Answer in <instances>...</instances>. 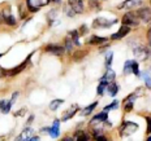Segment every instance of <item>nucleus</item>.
<instances>
[{
	"label": "nucleus",
	"instance_id": "nucleus-23",
	"mask_svg": "<svg viewBox=\"0 0 151 141\" xmlns=\"http://www.w3.org/2000/svg\"><path fill=\"white\" fill-rule=\"evenodd\" d=\"M96 106H98V102H94V104H91V105L89 106V108H86V109H85V110H83V114H85V115H89L90 113H91V111L94 110V109L96 108Z\"/></svg>",
	"mask_w": 151,
	"mask_h": 141
},
{
	"label": "nucleus",
	"instance_id": "nucleus-4",
	"mask_svg": "<svg viewBox=\"0 0 151 141\" xmlns=\"http://www.w3.org/2000/svg\"><path fill=\"white\" fill-rule=\"evenodd\" d=\"M69 8L74 12V13H82L83 12V1L82 0H68Z\"/></svg>",
	"mask_w": 151,
	"mask_h": 141
},
{
	"label": "nucleus",
	"instance_id": "nucleus-31",
	"mask_svg": "<svg viewBox=\"0 0 151 141\" xmlns=\"http://www.w3.org/2000/svg\"><path fill=\"white\" fill-rule=\"evenodd\" d=\"M145 82H146V84H147V87H151V77L150 75H147V74H145Z\"/></svg>",
	"mask_w": 151,
	"mask_h": 141
},
{
	"label": "nucleus",
	"instance_id": "nucleus-34",
	"mask_svg": "<svg viewBox=\"0 0 151 141\" xmlns=\"http://www.w3.org/2000/svg\"><path fill=\"white\" fill-rule=\"evenodd\" d=\"M146 120H147V132H151V117H147Z\"/></svg>",
	"mask_w": 151,
	"mask_h": 141
},
{
	"label": "nucleus",
	"instance_id": "nucleus-13",
	"mask_svg": "<svg viewBox=\"0 0 151 141\" xmlns=\"http://www.w3.org/2000/svg\"><path fill=\"white\" fill-rule=\"evenodd\" d=\"M12 104H13L12 101H5V100L0 101V111H3V113H8L9 110H11Z\"/></svg>",
	"mask_w": 151,
	"mask_h": 141
},
{
	"label": "nucleus",
	"instance_id": "nucleus-6",
	"mask_svg": "<svg viewBox=\"0 0 151 141\" xmlns=\"http://www.w3.org/2000/svg\"><path fill=\"white\" fill-rule=\"evenodd\" d=\"M134 55L138 57V60H147L149 58V55H151V53L145 47H138V48L134 49Z\"/></svg>",
	"mask_w": 151,
	"mask_h": 141
},
{
	"label": "nucleus",
	"instance_id": "nucleus-38",
	"mask_svg": "<svg viewBox=\"0 0 151 141\" xmlns=\"http://www.w3.org/2000/svg\"><path fill=\"white\" fill-rule=\"evenodd\" d=\"M149 141H151V137H149Z\"/></svg>",
	"mask_w": 151,
	"mask_h": 141
},
{
	"label": "nucleus",
	"instance_id": "nucleus-9",
	"mask_svg": "<svg viewBox=\"0 0 151 141\" xmlns=\"http://www.w3.org/2000/svg\"><path fill=\"white\" fill-rule=\"evenodd\" d=\"M46 51L51 52V53H53V55L60 56V55H63V53L65 52V48L64 47H60V45H56V44H50V45L46 47Z\"/></svg>",
	"mask_w": 151,
	"mask_h": 141
},
{
	"label": "nucleus",
	"instance_id": "nucleus-18",
	"mask_svg": "<svg viewBox=\"0 0 151 141\" xmlns=\"http://www.w3.org/2000/svg\"><path fill=\"white\" fill-rule=\"evenodd\" d=\"M108 84H109L108 80L100 79V84H99V87H98V95H103V91H104V88L108 87Z\"/></svg>",
	"mask_w": 151,
	"mask_h": 141
},
{
	"label": "nucleus",
	"instance_id": "nucleus-7",
	"mask_svg": "<svg viewBox=\"0 0 151 141\" xmlns=\"http://www.w3.org/2000/svg\"><path fill=\"white\" fill-rule=\"evenodd\" d=\"M136 13L138 16V18H141V20L145 21V22H149L151 20V11L149 8H142L138 12H136Z\"/></svg>",
	"mask_w": 151,
	"mask_h": 141
},
{
	"label": "nucleus",
	"instance_id": "nucleus-17",
	"mask_svg": "<svg viewBox=\"0 0 151 141\" xmlns=\"http://www.w3.org/2000/svg\"><path fill=\"white\" fill-rule=\"evenodd\" d=\"M108 92H109V95L111 96H116V93L119 92V84H116V83H112V84H109L108 87Z\"/></svg>",
	"mask_w": 151,
	"mask_h": 141
},
{
	"label": "nucleus",
	"instance_id": "nucleus-39",
	"mask_svg": "<svg viewBox=\"0 0 151 141\" xmlns=\"http://www.w3.org/2000/svg\"><path fill=\"white\" fill-rule=\"evenodd\" d=\"M53 1H59V0H53Z\"/></svg>",
	"mask_w": 151,
	"mask_h": 141
},
{
	"label": "nucleus",
	"instance_id": "nucleus-15",
	"mask_svg": "<svg viewBox=\"0 0 151 141\" xmlns=\"http://www.w3.org/2000/svg\"><path fill=\"white\" fill-rule=\"evenodd\" d=\"M77 111H78V106H77V105H73V106L70 108V110H69L67 114H64V117H63V120H68V119H70Z\"/></svg>",
	"mask_w": 151,
	"mask_h": 141
},
{
	"label": "nucleus",
	"instance_id": "nucleus-19",
	"mask_svg": "<svg viewBox=\"0 0 151 141\" xmlns=\"http://www.w3.org/2000/svg\"><path fill=\"white\" fill-rule=\"evenodd\" d=\"M80 31H70V36H72V40H73V43L76 45H80V40H78V36H80Z\"/></svg>",
	"mask_w": 151,
	"mask_h": 141
},
{
	"label": "nucleus",
	"instance_id": "nucleus-16",
	"mask_svg": "<svg viewBox=\"0 0 151 141\" xmlns=\"http://www.w3.org/2000/svg\"><path fill=\"white\" fill-rule=\"evenodd\" d=\"M107 39L106 38H99V36H91V39L89 40V44L91 45H95V44H103L106 43Z\"/></svg>",
	"mask_w": 151,
	"mask_h": 141
},
{
	"label": "nucleus",
	"instance_id": "nucleus-2",
	"mask_svg": "<svg viewBox=\"0 0 151 141\" xmlns=\"http://www.w3.org/2000/svg\"><path fill=\"white\" fill-rule=\"evenodd\" d=\"M48 1L50 0H26V4L30 12H37L39 11L40 7L48 4Z\"/></svg>",
	"mask_w": 151,
	"mask_h": 141
},
{
	"label": "nucleus",
	"instance_id": "nucleus-36",
	"mask_svg": "<svg viewBox=\"0 0 151 141\" xmlns=\"http://www.w3.org/2000/svg\"><path fill=\"white\" fill-rule=\"evenodd\" d=\"M21 114H25V109H21V110L20 111H17V113H16V117H18V115H21Z\"/></svg>",
	"mask_w": 151,
	"mask_h": 141
},
{
	"label": "nucleus",
	"instance_id": "nucleus-35",
	"mask_svg": "<svg viewBox=\"0 0 151 141\" xmlns=\"http://www.w3.org/2000/svg\"><path fill=\"white\" fill-rule=\"evenodd\" d=\"M7 75H8V71L4 70L3 67H0V78H1V77H7Z\"/></svg>",
	"mask_w": 151,
	"mask_h": 141
},
{
	"label": "nucleus",
	"instance_id": "nucleus-11",
	"mask_svg": "<svg viewBox=\"0 0 151 141\" xmlns=\"http://www.w3.org/2000/svg\"><path fill=\"white\" fill-rule=\"evenodd\" d=\"M129 31H130V27L127 26V25H122L120 27V30L112 35V39H121V38H124L127 34H129Z\"/></svg>",
	"mask_w": 151,
	"mask_h": 141
},
{
	"label": "nucleus",
	"instance_id": "nucleus-5",
	"mask_svg": "<svg viewBox=\"0 0 151 141\" xmlns=\"http://www.w3.org/2000/svg\"><path fill=\"white\" fill-rule=\"evenodd\" d=\"M113 23H116V21H111V22H109V21L104 20V18H96L93 23V27L94 29H99V27H109V26H112Z\"/></svg>",
	"mask_w": 151,
	"mask_h": 141
},
{
	"label": "nucleus",
	"instance_id": "nucleus-10",
	"mask_svg": "<svg viewBox=\"0 0 151 141\" xmlns=\"http://www.w3.org/2000/svg\"><path fill=\"white\" fill-rule=\"evenodd\" d=\"M18 140H25V141H34V140H38L37 136H34L33 135V131L30 130V128H27V130H25L22 133H21V136L18 137Z\"/></svg>",
	"mask_w": 151,
	"mask_h": 141
},
{
	"label": "nucleus",
	"instance_id": "nucleus-28",
	"mask_svg": "<svg viewBox=\"0 0 151 141\" xmlns=\"http://www.w3.org/2000/svg\"><path fill=\"white\" fill-rule=\"evenodd\" d=\"M132 65H133V61H127V62H125V67H124V71H125V73L130 70V69H132Z\"/></svg>",
	"mask_w": 151,
	"mask_h": 141
},
{
	"label": "nucleus",
	"instance_id": "nucleus-26",
	"mask_svg": "<svg viewBox=\"0 0 151 141\" xmlns=\"http://www.w3.org/2000/svg\"><path fill=\"white\" fill-rule=\"evenodd\" d=\"M132 70H133V73L137 75V77H139L141 73H139V70H138V64L137 62H134L133 61V65H132Z\"/></svg>",
	"mask_w": 151,
	"mask_h": 141
},
{
	"label": "nucleus",
	"instance_id": "nucleus-8",
	"mask_svg": "<svg viewBox=\"0 0 151 141\" xmlns=\"http://www.w3.org/2000/svg\"><path fill=\"white\" fill-rule=\"evenodd\" d=\"M59 124H60V120H58L56 119L55 122H53V124H52V127L51 128H46V130H43V131H47V132H50V135H51V137H58L59 135H60V131H59Z\"/></svg>",
	"mask_w": 151,
	"mask_h": 141
},
{
	"label": "nucleus",
	"instance_id": "nucleus-25",
	"mask_svg": "<svg viewBox=\"0 0 151 141\" xmlns=\"http://www.w3.org/2000/svg\"><path fill=\"white\" fill-rule=\"evenodd\" d=\"M117 106H119V101H113L111 105L106 106V108H104V111H107V113H108L109 110H112V109H116V108H117Z\"/></svg>",
	"mask_w": 151,
	"mask_h": 141
},
{
	"label": "nucleus",
	"instance_id": "nucleus-37",
	"mask_svg": "<svg viewBox=\"0 0 151 141\" xmlns=\"http://www.w3.org/2000/svg\"><path fill=\"white\" fill-rule=\"evenodd\" d=\"M147 38H149V45L151 47V30H149V33H147Z\"/></svg>",
	"mask_w": 151,
	"mask_h": 141
},
{
	"label": "nucleus",
	"instance_id": "nucleus-22",
	"mask_svg": "<svg viewBox=\"0 0 151 141\" xmlns=\"http://www.w3.org/2000/svg\"><path fill=\"white\" fill-rule=\"evenodd\" d=\"M61 104H63V100H55V101H52L50 104V109L51 110H56L59 108V105H61Z\"/></svg>",
	"mask_w": 151,
	"mask_h": 141
},
{
	"label": "nucleus",
	"instance_id": "nucleus-30",
	"mask_svg": "<svg viewBox=\"0 0 151 141\" xmlns=\"http://www.w3.org/2000/svg\"><path fill=\"white\" fill-rule=\"evenodd\" d=\"M125 111H130L132 110V109H133V104H132V101H127V102H125Z\"/></svg>",
	"mask_w": 151,
	"mask_h": 141
},
{
	"label": "nucleus",
	"instance_id": "nucleus-24",
	"mask_svg": "<svg viewBox=\"0 0 151 141\" xmlns=\"http://www.w3.org/2000/svg\"><path fill=\"white\" fill-rule=\"evenodd\" d=\"M5 22H7V25H9V26H14L16 25V20L13 17H12V16H5Z\"/></svg>",
	"mask_w": 151,
	"mask_h": 141
},
{
	"label": "nucleus",
	"instance_id": "nucleus-29",
	"mask_svg": "<svg viewBox=\"0 0 151 141\" xmlns=\"http://www.w3.org/2000/svg\"><path fill=\"white\" fill-rule=\"evenodd\" d=\"M72 43H73V40H70V39H67V40H65V49L70 51V49H72Z\"/></svg>",
	"mask_w": 151,
	"mask_h": 141
},
{
	"label": "nucleus",
	"instance_id": "nucleus-14",
	"mask_svg": "<svg viewBox=\"0 0 151 141\" xmlns=\"http://www.w3.org/2000/svg\"><path fill=\"white\" fill-rule=\"evenodd\" d=\"M107 117H108V115H107V111H103V113H100V114L95 115V117L91 119L90 123H94V122H96V123H99V122H106Z\"/></svg>",
	"mask_w": 151,
	"mask_h": 141
},
{
	"label": "nucleus",
	"instance_id": "nucleus-21",
	"mask_svg": "<svg viewBox=\"0 0 151 141\" xmlns=\"http://www.w3.org/2000/svg\"><path fill=\"white\" fill-rule=\"evenodd\" d=\"M76 140H78V141H86V140H89V136H87L85 132H82V131H78V132L76 133Z\"/></svg>",
	"mask_w": 151,
	"mask_h": 141
},
{
	"label": "nucleus",
	"instance_id": "nucleus-33",
	"mask_svg": "<svg viewBox=\"0 0 151 141\" xmlns=\"http://www.w3.org/2000/svg\"><path fill=\"white\" fill-rule=\"evenodd\" d=\"M111 62H112V55L109 53V55H108V58L106 60V65H107V67L111 66Z\"/></svg>",
	"mask_w": 151,
	"mask_h": 141
},
{
	"label": "nucleus",
	"instance_id": "nucleus-20",
	"mask_svg": "<svg viewBox=\"0 0 151 141\" xmlns=\"http://www.w3.org/2000/svg\"><path fill=\"white\" fill-rule=\"evenodd\" d=\"M102 79L108 80V82H109V80H113V79H115V71L111 70V69H108V70H107V73H106V75L102 78Z\"/></svg>",
	"mask_w": 151,
	"mask_h": 141
},
{
	"label": "nucleus",
	"instance_id": "nucleus-27",
	"mask_svg": "<svg viewBox=\"0 0 151 141\" xmlns=\"http://www.w3.org/2000/svg\"><path fill=\"white\" fill-rule=\"evenodd\" d=\"M90 7L93 9H100V5H99L98 0H90Z\"/></svg>",
	"mask_w": 151,
	"mask_h": 141
},
{
	"label": "nucleus",
	"instance_id": "nucleus-1",
	"mask_svg": "<svg viewBox=\"0 0 151 141\" xmlns=\"http://www.w3.org/2000/svg\"><path fill=\"white\" fill-rule=\"evenodd\" d=\"M122 23L127 26H138L139 20H138L137 13H127L122 17Z\"/></svg>",
	"mask_w": 151,
	"mask_h": 141
},
{
	"label": "nucleus",
	"instance_id": "nucleus-12",
	"mask_svg": "<svg viewBox=\"0 0 151 141\" xmlns=\"http://www.w3.org/2000/svg\"><path fill=\"white\" fill-rule=\"evenodd\" d=\"M141 4V0H127V1H124L121 5H119V8H133L136 7V5H139Z\"/></svg>",
	"mask_w": 151,
	"mask_h": 141
},
{
	"label": "nucleus",
	"instance_id": "nucleus-32",
	"mask_svg": "<svg viewBox=\"0 0 151 141\" xmlns=\"http://www.w3.org/2000/svg\"><path fill=\"white\" fill-rule=\"evenodd\" d=\"M83 56H85V52H77V53H74L73 58L74 60H80L81 57H83Z\"/></svg>",
	"mask_w": 151,
	"mask_h": 141
},
{
	"label": "nucleus",
	"instance_id": "nucleus-3",
	"mask_svg": "<svg viewBox=\"0 0 151 141\" xmlns=\"http://www.w3.org/2000/svg\"><path fill=\"white\" fill-rule=\"evenodd\" d=\"M137 128H138V126L136 123H132V122L124 123L121 126V136H130L133 132H136Z\"/></svg>",
	"mask_w": 151,
	"mask_h": 141
}]
</instances>
